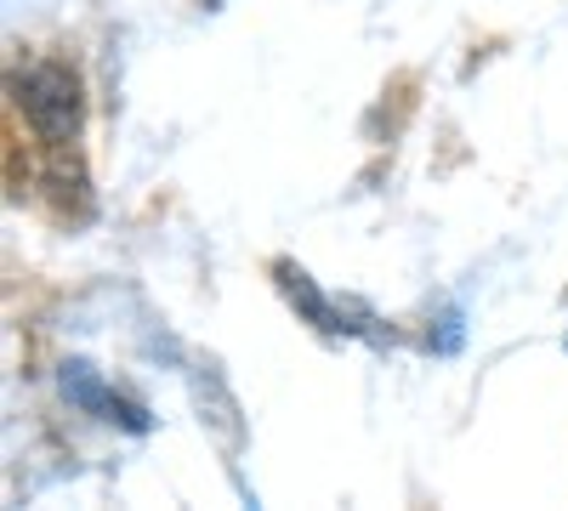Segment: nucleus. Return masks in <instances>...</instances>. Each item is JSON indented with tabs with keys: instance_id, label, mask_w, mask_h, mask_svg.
I'll return each mask as SVG.
<instances>
[{
	"instance_id": "1",
	"label": "nucleus",
	"mask_w": 568,
	"mask_h": 511,
	"mask_svg": "<svg viewBox=\"0 0 568 511\" xmlns=\"http://www.w3.org/2000/svg\"><path fill=\"white\" fill-rule=\"evenodd\" d=\"M18 91V109L23 120L34 125L40 143H52V149H69L80 125H85V85L69 63H34L29 74L12 80Z\"/></svg>"
},
{
	"instance_id": "2",
	"label": "nucleus",
	"mask_w": 568,
	"mask_h": 511,
	"mask_svg": "<svg viewBox=\"0 0 568 511\" xmlns=\"http://www.w3.org/2000/svg\"><path fill=\"white\" fill-rule=\"evenodd\" d=\"M194 403H200V421L216 432V443H222L227 454H240V449H245V421H240V403H233V392H227V381L216 376L211 358L194 364Z\"/></svg>"
},
{
	"instance_id": "3",
	"label": "nucleus",
	"mask_w": 568,
	"mask_h": 511,
	"mask_svg": "<svg viewBox=\"0 0 568 511\" xmlns=\"http://www.w3.org/2000/svg\"><path fill=\"white\" fill-rule=\"evenodd\" d=\"M267 273H273L278 296L291 302V307H296V313H302V318L313 324L318 336H342V330H347V324H342V307H336V302H329V296H324V290L313 285V278H307V267H296L291 256H278V262H273Z\"/></svg>"
},
{
	"instance_id": "4",
	"label": "nucleus",
	"mask_w": 568,
	"mask_h": 511,
	"mask_svg": "<svg viewBox=\"0 0 568 511\" xmlns=\"http://www.w3.org/2000/svg\"><path fill=\"white\" fill-rule=\"evenodd\" d=\"M63 392L80 403V409H91V415H103V403H109V387L98 381V376H91V364H63Z\"/></svg>"
},
{
	"instance_id": "5",
	"label": "nucleus",
	"mask_w": 568,
	"mask_h": 511,
	"mask_svg": "<svg viewBox=\"0 0 568 511\" xmlns=\"http://www.w3.org/2000/svg\"><path fill=\"white\" fill-rule=\"evenodd\" d=\"M455 347H460V318L449 313L444 318V336H438V352H455Z\"/></svg>"
},
{
	"instance_id": "6",
	"label": "nucleus",
	"mask_w": 568,
	"mask_h": 511,
	"mask_svg": "<svg viewBox=\"0 0 568 511\" xmlns=\"http://www.w3.org/2000/svg\"><path fill=\"white\" fill-rule=\"evenodd\" d=\"M205 7H216V0H205Z\"/></svg>"
}]
</instances>
